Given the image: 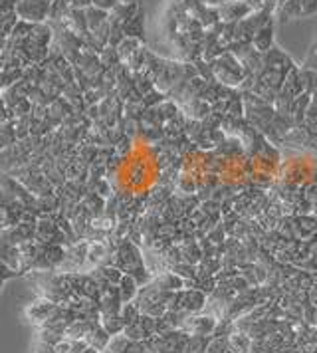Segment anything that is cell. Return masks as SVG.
<instances>
[{"mask_svg":"<svg viewBox=\"0 0 317 353\" xmlns=\"http://www.w3.org/2000/svg\"><path fill=\"white\" fill-rule=\"evenodd\" d=\"M301 2V17H311L317 12V0H300Z\"/></svg>","mask_w":317,"mask_h":353,"instance_id":"603a6c76","label":"cell"},{"mask_svg":"<svg viewBox=\"0 0 317 353\" xmlns=\"http://www.w3.org/2000/svg\"><path fill=\"white\" fill-rule=\"evenodd\" d=\"M101 325L110 332L111 336H119V334L125 332V320L121 318V312L101 314Z\"/></svg>","mask_w":317,"mask_h":353,"instance_id":"4fadbf2b","label":"cell"},{"mask_svg":"<svg viewBox=\"0 0 317 353\" xmlns=\"http://www.w3.org/2000/svg\"><path fill=\"white\" fill-rule=\"evenodd\" d=\"M121 4H131V2H139V0H119Z\"/></svg>","mask_w":317,"mask_h":353,"instance_id":"4316f807","label":"cell"},{"mask_svg":"<svg viewBox=\"0 0 317 353\" xmlns=\"http://www.w3.org/2000/svg\"><path fill=\"white\" fill-rule=\"evenodd\" d=\"M189 339V332L178 327V330H171V332H165V334L151 337L145 343H147L149 352L153 353H187Z\"/></svg>","mask_w":317,"mask_h":353,"instance_id":"7a4b0ae2","label":"cell"},{"mask_svg":"<svg viewBox=\"0 0 317 353\" xmlns=\"http://www.w3.org/2000/svg\"><path fill=\"white\" fill-rule=\"evenodd\" d=\"M252 12L254 10L244 0H228V2H222L218 6L221 22H226V24H236L246 17H250Z\"/></svg>","mask_w":317,"mask_h":353,"instance_id":"52a82bcc","label":"cell"},{"mask_svg":"<svg viewBox=\"0 0 317 353\" xmlns=\"http://www.w3.org/2000/svg\"><path fill=\"white\" fill-rule=\"evenodd\" d=\"M94 6L95 8H99V10H105V12H113L117 6H119V0H94Z\"/></svg>","mask_w":317,"mask_h":353,"instance_id":"7402d4cb","label":"cell"},{"mask_svg":"<svg viewBox=\"0 0 317 353\" xmlns=\"http://www.w3.org/2000/svg\"><path fill=\"white\" fill-rule=\"evenodd\" d=\"M212 64V72H214V80L221 81L222 85L226 88H242L244 80L248 78L246 68L242 64V60L238 58L234 52H224L222 56H218Z\"/></svg>","mask_w":317,"mask_h":353,"instance_id":"6da1fadb","label":"cell"},{"mask_svg":"<svg viewBox=\"0 0 317 353\" xmlns=\"http://www.w3.org/2000/svg\"><path fill=\"white\" fill-rule=\"evenodd\" d=\"M280 2H284V0H280Z\"/></svg>","mask_w":317,"mask_h":353,"instance_id":"83f0119b","label":"cell"},{"mask_svg":"<svg viewBox=\"0 0 317 353\" xmlns=\"http://www.w3.org/2000/svg\"><path fill=\"white\" fill-rule=\"evenodd\" d=\"M34 353H56V350H54V345H48V343H42V341H36Z\"/></svg>","mask_w":317,"mask_h":353,"instance_id":"cb8c5ba5","label":"cell"},{"mask_svg":"<svg viewBox=\"0 0 317 353\" xmlns=\"http://www.w3.org/2000/svg\"><path fill=\"white\" fill-rule=\"evenodd\" d=\"M85 17H88L90 32H97L99 28H103V26L110 22V12L99 10V8H95V6H90V8L85 10Z\"/></svg>","mask_w":317,"mask_h":353,"instance_id":"9a60e30c","label":"cell"},{"mask_svg":"<svg viewBox=\"0 0 317 353\" xmlns=\"http://www.w3.org/2000/svg\"><path fill=\"white\" fill-rule=\"evenodd\" d=\"M274 17L278 18V20H282V22L303 18L301 17V2L300 0H284V2H280L276 12H274Z\"/></svg>","mask_w":317,"mask_h":353,"instance_id":"7c38bea8","label":"cell"},{"mask_svg":"<svg viewBox=\"0 0 317 353\" xmlns=\"http://www.w3.org/2000/svg\"><path fill=\"white\" fill-rule=\"evenodd\" d=\"M153 282L165 292H178V290L187 288V280L176 272H173V270H165V272L157 274L153 278Z\"/></svg>","mask_w":317,"mask_h":353,"instance_id":"ba28073f","label":"cell"},{"mask_svg":"<svg viewBox=\"0 0 317 353\" xmlns=\"http://www.w3.org/2000/svg\"><path fill=\"white\" fill-rule=\"evenodd\" d=\"M254 339L242 330H234L228 336V352L230 353H252Z\"/></svg>","mask_w":317,"mask_h":353,"instance_id":"30bf717a","label":"cell"},{"mask_svg":"<svg viewBox=\"0 0 317 353\" xmlns=\"http://www.w3.org/2000/svg\"><path fill=\"white\" fill-rule=\"evenodd\" d=\"M58 305L56 302H52V300H48V298H36L34 302L26 305V310H24V316H26V320L30 321L32 325H36V327H42L44 323H46L56 312H58Z\"/></svg>","mask_w":317,"mask_h":353,"instance_id":"5b68a950","label":"cell"},{"mask_svg":"<svg viewBox=\"0 0 317 353\" xmlns=\"http://www.w3.org/2000/svg\"><path fill=\"white\" fill-rule=\"evenodd\" d=\"M252 46L260 54H268L274 48V20H269L268 24H264L252 40Z\"/></svg>","mask_w":317,"mask_h":353,"instance_id":"9c48e42d","label":"cell"},{"mask_svg":"<svg viewBox=\"0 0 317 353\" xmlns=\"http://www.w3.org/2000/svg\"><path fill=\"white\" fill-rule=\"evenodd\" d=\"M81 353H101V352H97L95 347H90V345H88V347H85V350H83Z\"/></svg>","mask_w":317,"mask_h":353,"instance_id":"484cf974","label":"cell"},{"mask_svg":"<svg viewBox=\"0 0 317 353\" xmlns=\"http://www.w3.org/2000/svg\"><path fill=\"white\" fill-rule=\"evenodd\" d=\"M212 336H190L187 353H206Z\"/></svg>","mask_w":317,"mask_h":353,"instance_id":"44dd1931","label":"cell"},{"mask_svg":"<svg viewBox=\"0 0 317 353\" xmlns=\"http://www.w3.org/2000/svg\"><path fill=\"white\" fill-rule=\"evenodd\" d=\"M216 325H218V318L216 316L201 312V314L189 316L185 320V323H183V330L189 332L190 336H212Z\"/></svg>","mask_w":317,"mask_h":353,"instance_id":"8992f818","label":"cell"},{"mask_svg":"<svg viewBox=\"0 0 317 353\" xmlns=\"http://www.w3.org/2000/svg\"><path fill=\"white\" fill-rule=\"evenodd\" d=\"M123 334H125L129 339H133V341H147V339H149L147 332H145V327H143L141 318H139L137 321H133V323H129Z\"/></svg>","mask_w":317,"mask_h":353,"instance_id":"d6986e66","label":"cell"},{"mask_svg":"<svg viewBox=\"0 0 317 353\" xmlns=\"http://www.w3.org/2000/svg\"><path fill=\"white\" fill-rule=\"evenodd\" d=\"M316 353H317V352H316Z\"/></svg>","mask_w":317,"mask_h":353,"instance_id":"f546056e","label":"cell"},{"mask_svg":"<svg viewBox=\"0 0 317 353\" xmlns=\"http://www.w3.org/2000/svg\"><path fill=\"white\" fill-rule=\"evenodd\" d=\"M111 334L101 325V320L95 323L94 327H92V332L88 334V337H85V341H88V345L90 347H95L97 352H103L108 345H110L111 341Z\"/></svg>","mask_w":317,"mask_h":353,"instance_id":"8fae6325","label":"cell"},{"mask_svg":"<svg viewBox=\"0 0 317 353\" xmlns=\"http://www.w3.org/2000/svg\"><path fill=\"white\" fill-rule=\"evenodd\" d=\"M143 48V40L139 38H133V36H125V40L117 46V52H119V56H121V62L125 64L127 60L137 52V50Z\"/></svg>","mask_w":317,"mask_h":353,"instance_id":"e0dca14e","label":"cell"},{"mask_svg":"<svg viewBox=\"0 0 317 353\" xmlns=\"http://www.w3.org/2000/svg\"><path fill=\"white\" fill-rule=\"evenodd\" d=\"M54 0H20L16 6V12L20 20H26L30 24H42L50 18Z\"/></svg>","mask_w":317,"mask_h":353,"instance_id":"277c9868","label":"cell"},{"mask_svg":"<svg viewBox=\"0 0 317 353\" xmlns=\"http://www.w3.org/2000/svg\"><path fill=\"white\" fill-rule=\"evenodd\" d=\"M99 62L101 65L105 68V70H113V68H117V65H121V56H119V52L117 48H113V46H108V48L101 50V54H99Z\"/></svg>","mask_w":317,"mask_h":353,"instance_id":"ac0fdd59","label":"cell"},{"mask_svg":"<svg viewBox=\"0 0 317 353\" xmlns=\"http://www.w3.org/2000/svg\"><path fill=\"white\" fill-rule=\"evenodd\" d=\"M139 290H141L139 282H137L131 274H125V276L121 278V282H119V294H121L123 304H127V302H135Z\"/></svg>","mask_w":317,"mask_h":353,"instance_id":"5bb4252c","label":"cell"},{"mask_svg":"<svg viewBox=\"0 0 317 353\" xmlns=\"http://www.w3.org/2000/svg\"><path fill=\"white\" fill-rule=\"evenodd\" d=\"M206 305H208V296L203 290L185 288L174 292L173 298H171V304H169V310H176V312H183L187 316H192V314L205 312Z\"/></svg>","mask_w":317,"mask_h":353,"instance_id":"3957f363","label":"cell"},{"mask_svg":"<svg viewBox=\"0 0 317 353\" xmlns=\"http://www.w3.org/2000/svg\"><path fill=\"white\" fill-rule=\"evenodd\" d=\"M198 2H201V4H205V6H210V8H218L224 0H198Z\"/></svg>","mask_w":317,"mask_h":353,"instance_id":"d4e9b609","label":"cell"},{"mask_svg":"<svg viewBox=\"0 0 317 353\" xmlns=\"http://www.w3.org/2000/svg\"><path fill=\"white\" fill-rule=\"evenodd\" d=\"M149 353H153V352H149Z\"/></svg>","mask_w":317,"mask_h":353,"instance_id":"f1b7e54d","label":"cell"},{"mask_svg":"<svg viewBox=\"0 0 317 353\" xmlns=\"http://www.w3.org/2000/svg\"><path fill=\"white\" fill-rule=\"evenodd\" d=\"M123 30H125V36H133V38L145 40V12H143V8L139 10L137 17H133L129 22L123 24Z\"/></svg>","mask_w":317,"mask_h":353,"instance_id":"2e32d148","label":"cell"},{"mask_svg":"<svg viewBox=\"0 0 317 353\" xmlns=\"http://www.w3.org/2000/svg\"><path fill=\"white\" fill-rule=\"evenodd\" d=\"M141 307L137 305V302H127V304H123V307H121V318L125 320V327L129 325V323H133V321H137L139 318H141Z\"/></svg>","mask_w":317,"mask_h":353,"instance_id":"ffe728a7","label":"cell"}]
</instances>
